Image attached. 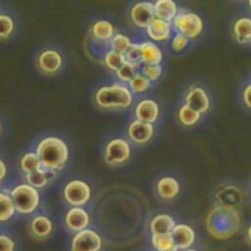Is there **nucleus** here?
Segmentation results:
<instances>
[{
  "label": "nucleus",
  "instance_id": "nucleus-1",
  "mask_svg": "<svg viewBox=\"0 0 251 251\" xmlns=\"http://www.w3.org/2000/svg\"><path fill=\"white\" fill-rule=\"evenodd\" d=\"M205 227L209 235L215 239L231 238L240 228V215L236 208L217 205L208 213Z\"/></svg>",
  "mask_w": 251,
  "mask_h": 251
},
{
  "label": "nucleus",
  "instance_id": "nucleus-2",
  "mask_svg": "<svg viewBox=\"0 0 251 251\" xmlns=\"http://www.w3.org/2000/svg\"><path fill=\"white\" fill-rule=\"evenodd\" d=\"M34 152L42 168L50 172L63 169L69 158L68 145L56 136L42 138L37 143Z\"/></svg>",
  "mask_w": 251,
  "mask_h": 251
},
{
  "label": "nucleus",
  "instance_id": "nucleus-3",
  "mask_svg": "<svg viewBox=\"0 0 251 251\" xmlns=\"http://www.w3.org/2000/svg\"><path fill=\"white\" fill-rule=\"evenodd\" d=\"M16 213L23 216L33 214L40 203L38 189L32 187L26 182L14 185L9 190Z\"/></svg>",
  "mask_w": 251,
  "mask_h": 251
},
{
  "label": "nucleus",
  "instance_id": "nucleus-4",
  "mask_svg": "<svg viewBox=\"0 0 251 251\" xmlns=\"http://www.w3.org/2000/svg\"><path fill=\"white\" fill-rule=\"evenodd\" d=\"M96 103L106 109L126 108L132 102V94L128 87L114 83L100 87L95 94Z\"/></svg>",
  "mask_w": 251,
  "mask_h": 251
},
{
  "label": "nucleus",
  "instance_id": "nucleus-5",
  "mask_svg": "<svg viewBox=\"0 0 251 251\" xmlns=\"http://www.w3.org/2000/svg\"><path fill=\"white\" fill-rule=\"evenodd\" d=\"M173 25L179 33L189 38L198 36L203 29V21L193 12L177 13L173 19Z\"/></svg>",
  "mask_w": 251,
  "mask_h": 251
},
{
  "label": "nucleus",
  "instance_id": "nucleus-6",
  "mask_svg": "<svg viewBox=\"0 0 251 251\" xmlns=\"http://www.w3.org/2000/svg\"><path fill=\"white\" fill-rule=\"evenodd\" d=\"M103 245L101 235L90 228L75 232L71 241V251H100Z\"/></svg>",
  "mask_w": 251,
  "mask_h": 251
},
{
  "label": "nucleus",
  "instance_id": "nucleus-7",
  "mask_svg": "<svg viewBox=\"0 0 251 251\" xmlns=\"http://www.w3.org/2000/svg\"><path fill=\"white\" fill-rule=\"evenodd\" d=\"M90 186L80 179L69 181L64 188L65 200L74 207H80L85 204L90 199Z\"/></svg>",
  "mask_w": 251,
  "mask_h": 251
},
{
  "label": "nucleus",
  "instance_id": "nucleus-8",
  "mask_svg": "<svg viewBox=\"0 0 251 251\" xmlns=\"http://www.w3.org/2000/svg\"><path fill=\"white\" fill-rule=\"evenodd\" d=\"M130 146L123 138L110 140L104 150L105 161L110 165H119L126 162L130 157Z\"/></svg>",
  "mask_w": 251,
  "mask_h": 251
},
{
  "label": "nucleus",
  "instance_id": "nucleus-9",
  "mask_svg": "<svg viewBox=\"0 0 251 251\" xmlns=\"http://www.w3.org/2000/svg\"><path fill=\"white\" fill-rule=\"evenodd\" d=\"M185 105L199 114L205 113L210 107V99L204 88L192 85L185 95Z\"/></svg>",
  "mask_w": 251,
  "mask_h": 251
},
{
  "label": "nucleus",
  "instance_id": "nucleus-10",
  "mask_svg": "<svg viewBox=\"0 0 251 251\" xmlns=\"http://www.w3.org/2000/svg\"><path fill=\"white\" fill-rule=\"evenodd\" d=\"M172 239L178 250L189 249L195 242V231L187 224H176L171 232Z\"/></svg>",
  "mask_w": 251,
  "mask_h": 251
},
{
  "label": "nucleus",
  "instance_id": "nucleus-11",
  "mask_svg": "<svg viewBox=\"0 0 251 251\" xmlns=\"http://www.w3.org/2000/svg\"><path fill=\"white\" fill-rule=\"evenodd\" d=\"M62 63V56L55 49H44L37 56V66L45 74L56 73L61 68Z\"/></svg>",
  "mask_w": 251,
  "mask_h": 251
},
{
  "label": "nucleus",
  "instance_id": "nucleus-12",
  "mask_svg": "<svg viewBox=\"0 0 251 251\" xmlns=\"http://www.w3.org/2000/svg\"><path fill=\"white\" fill-rule=\"evenodd\" d=\"M89 222V214L81 207H72L65 216L66 226L75 232L87 228Z\"/></svg>",
  "mask_w": 251,
  "mask_h": 251
},
{
  "label": "nucleus",
  "instance_id": "nucleus-13",
  "mask_svg": "<svg viewBox=\"0 0 251 251\" xmlns=\"http://www.w3.org/2000/svg\"><path fill=\"white\" fill-rule=\"evenodd\" d=\"M54 229V225L52 220L43 214H38L33 216L28 223L29 233L37 239L47 238Z\"/></svg>",
  "mask_w": 251,
  "mask_h": 251
},
{
  "label": "nucleus",
  "instance_id": "nucleus-14",
  "mask_svg": "<svg viewBox=\"0 0 251 251\" xmlns=\"http://www.w3.org/2000/svg\"><path fill=\"white\" fill-rule=\"evenodd\" d=\"M130 18L132 23L138 27H146L155 18L153 3L138 2L130 10Z\"/></svg>",
  "mask_w": 251,
  "mask_h": 251
},
{
  "label": "nucleus",
  "instance_id": "nucleus-15",
  "mask_svg": "<svg viewBox=\"0 0 251 251\" xmlns=\"http://www.w3.org/2000/svg\"><path fill=\"white\" fill-rule=\"evenodd\" d=\"M154 133V127L152 124L145 123L139 120L132 121L127 127V134L132 141L138 144L149 141Z\"/></svg>",
  "mask_w": 251,
  "mask_h": 251
},
{
  "label": "nucleus",
  "instance_id": "nucleus-16",
  "mask_svg": "<svg viewBox=\"0 0 251 251\" xmlns=\"http://www.w3.org/2000/svg\"><path fill=\"white\" fill-rule=\"evenodd\" d=\"M243 198V192L240 188L235 185H226L219 189L216 193V199L219 202V205L235 208Z\"/></svg>",
  "mask_w": 251,
  "mask_h": 251
},
{
  "label": "nucleus",
  "instance_id": "nucleus-17",
  "mask_svg": "<svg viewBox=\"0 0 251 251\" xmlns=\"http://www.w3.org/2000/svg\"><path fill=\"white\" fill-rule=\"evenodd\" d=\"M135 116L137 120L152 124L159 116V106L152 99L141 100L135 107Z\"/></svg>",
  "mask_w": 251,
  "mask_h": 251
},
{
  "label": "nucleus",
  "instance_id": "nucleus-18",
  "mask_svg": "<svg viewBox=\"0 0 251 251\" xmlns=\"http://www.w3.org/2000/svg\"><path fill=\"white\" fill-rule=\"evenodd\" d=\"M148 36L156 41L166 40L171 35L172 25L169 22L154 18L145 27Z\"/></svg>",
  "mask_w": 251,
  "mask_h": 251
},
{
  "label": "nucleus",
  "instance_id": "nucleus-19",
  "mask_svg": "<svg viewBox=\"0 0 251 251\" xmlns=\"http://www.w3.org/2000/svg\"><path fill=\"white\" fill-rule=\"evenodd\" d=\"M140 62L144 65H159L163 59L160 48L151 41L139 43Z\"/></svg>",
  "mask_w": 251,
  "mask_h": 251
},
{
  "label": "nucleus",
  "instance_id": "nucleus-20",
  "mask_svg": "<svg viewBox=\"0 0 251 251\" xmlns=\"http://www.w3.org/2000/svg\"><path fill=\"white\" fill-rule=\"evenodd\" d=\"M174 218L168 214H158L150 222V231L152 234H171L176 226Z\"/></svg>",
  "mask_w": 251,
  "mask_h": 251
},
{
  "label": "nucleus",
  "instance_id": "nucleus-21",
  "mask_svg": "<svg viewBox=\"0 0 251 251\" xmlns=\"http://www.w3.org/2000/svg\"><path fill=\"white\" fill-rule=\"evenodd\" d=\"M155 18L169 22L177 14V6L172 0H158L153 3Z\"/></svg>",
  "mask_w": 251,
  "mask_h": 251
},
{
  "label": "nucleus",
  "instance_id": "nucleus-22",
  "mask_svg": "<svg viewBox=\"0 0 251 251\" xmlns=\"http://www.w3.org/2000/svg\"><path fill=\"white\" fill-rule=\"evenodd\" d=\"M158 194L164 199H173L179 192L178 181L172 176H164L157 182Z\"/></svg>",
  "mask_w": 251,
  "mask_h": 251
},
{
  "label": "nucleus",
  "instance_id": "nucleus-23",
  "mask_svg": "<svg viewBox=\"0 0 251 251\" xmlns=\"http://www.w3.org/2000/svg\"><path fill=\"white\" fill-rule=\"evenodd\" d=\"M16 214L17 213L9 190H0V225L6 224L11 221Z\"/></svg>",
  "mask_w": 251,
  "mask_h": 251
},
{
  "label": "nucleus",
  "instance_id": "nucleus-24",
  "mask_svg": "<svg viewBox=\"0 0 251 251\" xmlns=\"http://www.w3.org/2000/svg\"><path fill=\"white\" fill-rule=\"evenodd\" d=\"M233 33L236 40L241 44L250 42L251 39V20L248 17L238 18L233 25Z\"/></svg>",
  "mask_w": 251,
  "mask_h": 251
},
{
  "label": "nucleus",
  "instance_id": "nucleus-25",
  "mask_svg": "<svg viewBox=\"0 0 251 251\" xmlns=\"http://www.w3.org/2000/svg\"><path fill=\"white\" fill-rule=\"evenodd\" d=\"M115 29L109 21L100 20L95 22L91 26V33L95 39L106 41L110 40L114 35Z\"/></svg>",
  "mask_w": 251,
  "mask_h": 251
},
{
  "label": "nucleus",
  "instance_id": "nucleus-26",
  "mask_svg": "<svg viewBox=\"0 0 251 251\" xmlns=\"http://www.w3.org/2000/svg\"><path fill=\"white\" fill-rule=\"evenodd\" d=\"M20 168L21 171L25 175L32 172H35L37 170H40L42 168L38 157L36 156L35 152L28 151L25 152L20 159Z\"/></svg>",
  "mask_w": 251,
  "mask_h": 251
},
{
  "label": "nucleus",
  "instance_id": "nucleus-27",
  "mask_svg": "<svg viewBox=\"0 0 251 251\" xmlns=\"http://www.w3.org/2000/svg\"><path fill=\"white\" fill-rule=\"evenodd\" d=\"M151 244L156 251H178L171 234H151Z\"/></svg>",
  "mask_w": 251,
  "mask_h": 251
},
{
  "label": "nucleus",
  "instance_id": "nucleus-28",
  "mask_svg": "<svg viewBox=\"0 0 251 251\" xmlns=\"http://www.w3.org/2000/svg\"><path fill=\"white\" fill-rule=\"evenodd\" d=\"M48 172H50V171H47L44 168H41L40 170H37L35 172L25 174V182L36 189L43 188L47 185L48 180H49Z\"/></svg>",
  "mask_w": 251,
  "mask_h": 251
},
{
  "label": "nucleus",
  "instance_id": "nucleus-29",
  "mask_svg": "<svg viewBox=\"0 0 251 251\" xmlns=\"http://www.w3.org/2000/svg\"><path fill=\"white\" fill-rule=\"evenodd\" d=\"M201 114L183 104L178 110V119L184 126H193L200 120Z\"/></svg>",
  "mask_w": 251,
  "mask_h": 251
},
{
  "label": "nucleus",
  "instance_id": "nucleus-30",
  "mask_svg": "<svg viewBox=\"0 0 251 251\" xmlns=\"http://www.w3.org/2000/svg\"><path fill=\"white\" fill-rule=\"evenodd\" d=\"M15 30V21L7 13H0V39L9 38Z\"/></svg>",
  "mask_w": 251,
  "mask_h": 251
},
{
  "label": "nucleus",
  "instance_id": "nucleus-31",
  "mask_svg": "<svg viewBox=\"0 0 251 251\" xmlns=\"http://www.w3.org/2000/svg\"><path fill=\"white\" fill-rule=\"evenodd\" d=\"M111 50L119 52L121 54H125L131 45V41L128 36L123 33H116L110 39Z\"/></svg>",
  "mask_w": 251,
  "mask_h": 251
},
{
  "label": "nucleus",
  "instance_id": "nucleus-32",
  "mask_svg": "<svg viewBox=\"0 0 251 251\" xmlns=\"http://www.w3.org/2000/svg\"><path fill=\"white\" fill-rule=\"evenodd\" d=\"M126 61L125 55L114 50H109L104 55V63L105 65L113 71L118 70Z\"/></svg>",
  "mask_w": 251,
  "mask_h": 251
},
{
  "label": "nucleus",
  "instance_id": "nucleus-33",
  "mask_svg": "<svg viewBox=\"0 0 251 251\" xmlns=\"http://www.w3.org/2000/svg\"><path fill=\"white\" fill-rule=\"evenodd\" d=\"M136 68L137 66L134 64H131L127 61H125L124 64L116 70V75L117 76L123 80V81H129L137 73H136Z\"/></svg>",
  "mask_w": 251,
  "mask_h": 251
},
{
  "label": "nucleus",
  "instance_id": "nucleus-34",
  "mask_svg": "<svg viewBox=\"0 0 251 251\" xmlns=\"http://www.w3.org/2000/svg\"><path fill=\"white\" fill-rule=\"evenodd\" d=\"M128 85L131 91L139 93L148 89L151 85V82L141 74H136L129 81Z\"/></svg>",
  "mask_w": 251,
  "mask_h": 251
},
{
  "label": "nucleus",
  "instance_id": "nucleus-35",
  "mask_svg": "<svg viewBox=\"0 0 251 251\" xmlns=\"http://www.w3.org/2000/svg\"><path fill=\"white\" fill-rule=\"evenodd\" d=\"M162 74V66L159 65H143L141 67V75H143L150 82L157 80Z\"/></svg>",
  "mask_w": 251,
  "mask_h": 251
},
{
  "label": "nucleus",
  "instance_id": "nucleus-36",
  "mask_svg": "<svg viewBox=\"0 0 251 251\" xmlns=\"http://www.w3.org/2000/svg\"><path fill=\"white\" fill-rule=\"evenodd\" d=\"M126 61L138 66L140 62V52H139V43H131L128 50L124 54Z\"/></svg>",
  "mask_w": 251,
  "mask_h": 251
},
{
  "label": "nucleus",
  "instance_id": "nucleus-37",
  "mask_svg": "<svg viewBox=\"0 0 251 251\" xmlns=\"http://www.w3.org/2000/svg\"><path fill=\"white\" fill-rule=\"evenodd\" d=\"M16 241L6 233H0V251H15Z\"/></svg>",
  "mask_w": 251,
  "mask_h": 251
},
{
  "label": "nucleus",
  "instance_id": "nucleus-38",
  "mask_svg": "<svg viewBox=\"0 0 251 251\" xmlns=\"http://www.w3.org/2000/svg\"><path fill=\"white\" fill-rule=\"evenodd\" d=\"M188 43V38L184 36L183 34L177 32L172 40V47L176 51H181L182 49L185 48V46Z\"/></svg>",
  "mask_w": 251,
  "mask_h": 251
},
{
  "label": "nucleus",
  "instance_id": "nucleus-39",
  "mask_svg": "<svg viewBox=\"0 0 251 251\" xmlns=\"http://www.w3.org/2000/svg\"><path fill=\"white\" fill-rule=\"evenodd\" d=\"M7 174H8L7 164L2 158H0V182H2L6 178Z\"/></svg>",
  "mask_w": 251,
  "mask_h": 251
},
{
  "label": "nucleus",
  "instance_id": "nucleus-40",
  "mask_svg": "<svg viewBox=\"0 0 251 251\" xmlns=\"http://www.w3.org/2000/svg\"><path fill=\"white\" fill-rule=\"evenodd\" d=\"M242 97L247 108H250V84H247L242 92Z\"/></svg>",
  "mask_w": 251,
  "mask_h": 251
},
{
  "label": "nucleus",
  "instance_id": "nucleus-41",
  "mask_svg": "<svg viewBox=\"0 0 251 251\" xmlns=\"http://www.w3.org/2000/svg\"><path fill=\"white\" fill-rule=\"evenodd\" d=\"M2 130H3V126H2V123H1V121H0V135H1V133H2Z\"/></svg>",
  "mask_w": 251,
  "mask_h": 251
},
{
  "label": "nucleus",
  "instance_id": "nucleus-42",
  "mask_svg": "<svg viewBox=\"0 0 251 251\" xmlns=\"http://www.w3.org/2000/svg\"><path fill=\"white\" fill-rule=\"evenodd\" d=\"M183 251H198V250H196V249H191V248H189V249H186V250H183Z\"/></svg>",
  "mask_w": 251,
  "mask_h": 251
}]
</instances>
